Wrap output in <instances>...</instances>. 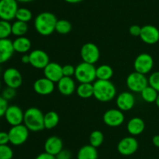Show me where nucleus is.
Instances as JSON below:
<instances>
[{"mask_svg": "<svg viewBox=\"0 0 159 159\" xmlns=\"http://www.w3.org/2000/svg\"><path fill=\"white\" fill-rule=\"evenodd\" d=\"M18 2H21V3H28V2H31L34 1V0H16Z\"/></svg>", "mask_w": 159, "mask_h": 159, "instance_id": "46", "label": "nucleus"}, {"mask_svg": "<svg viewBox=\"0 0 159 159\" xmlns=\"http://www.w3.org/2000/svg\"><path fill=\"white\" fill-rule=\"evenodd\" d=\"M18 9L16 0H0V20L9 22L16 19Z\"/></svg>", "mask_w": 159, "mask_h": 159, "instance_id": "9", "label": "nucleus"}, {"mask_svg": "<svg viewBox=\"0 0 159 159\" xmlns=\"http://www.w3.org/2000/svg\"><path fill=\"white\" fill-rule=\"evenodd\" d=\"M71 23L66 20H57L55 26V31L60 34H67L71 32Z\"/></svg>", "mask_w": 159, "mask_h": 159, "instance_id": "31", "label": "nucleus"}, {"mask_svg": "<svg viewBox=\"0 0 159 159\" xmlns=\"http://www.w3.org/2000/svg\"><path fill=\"white\" fill-rule=\"evenodd\" d=\"M78 96L81 98L87 99L93 96V84L91 83H81L77 86L75 90Z\"/></svg>", "mask_w": 159, "mask_h": 159, "instance_id": "26", "label": "nucleus"}, {"mask_svg": "<svg viewBox=\"0 0 159 159\" xmlns=\"http://www.w3.org/2000/svg\"><path fill=\"white\" fill-rule=\"evenodd\" d=\"M103 123L110 127L121 126L125 120L124 112L119 108H110L106 111L102 116Z\"/></svg>", "mask_w": 159, "mask_h": 159, "instance_id": "10", "label": "nucleus"}, {"mask_svg": "<svg viewBox=\"0 0 159 159\" xmlns=\"http://www.w3.org/2000/svg\"><path fill=\"white\" fill-rule=\"evenodd\" d=\"M5 119L11 126L23 124L24 112L18 105H9L5 112Z\"/></svg>", "mask_w": 159, "mask_h": 159, "instance_id": "13", "label": "nucleus"}, {"mask_svg": "<svg viewBox=\"0 0 159 159\" xmlns=\"http://www.w3.org/2000/svg\"><path fill=\"white\" fill-rule=\"evenodd\" d=\"M75 67L72 65L67 64L62 66V73H63L64 76L71 77L75 75Z\"/></svg>", "mask_w": 159, "mask_h": 159, "instance_id": "37", "label": "nucleus"}, {"mask_svg": "<svg viewBox=\"0 0 159 159\" xmlns=\"http://www.w3.org/2000/svg\"><path fill=\"white\" fill-rule=\"evenodd\" d=\"M66 2L70 3V4H76V3H79L82 2L83 0H65Z\"/></svg>", "mask_w": 159, "mask_h": 159, "instance_id": "45", "label": "nucleus"}, {"mask_svg": "<svg viewBox=\"0 0 159 159\" xmlns=\"http://www.w3.org/2000/svg\"><path fill=\"white\" fill-rule=\"evenodd\" d=\"M2 79L6 87L17 89L23 84V76L17 69L10 67L3 72Z\"/></svg>", "mask_w": 159, "mask_h": 159, "instance_id": "11", "label": "nucleus"}, {"mask_svg": "<svg viewBox=\"0 0 159 159\" xmlns=\"http://www.w3.org/2000/svg\"><path fill=\"white\" fill-rule=\"evenodd\" d=\"M140 37L147 45H155L159 41V30L153 25H144L141 27Z\"/></svg>", "mask_w": 159, "mask_h": 159, "instance_id": "15", "label": "nucleus"}, {"mask_svg": "<svg viewBox=\"0 0 159 159\" xmlns=\"http://www.w3.org/2000/svg\"><path fill=\"white\" fill-rule=\"evenodd\" d=\"M12 41L9 38L0 39V64L8 62L13 55Z\"/></svg>", "mask_w": 159, "mask_h": 159, "instance_id": "21", "label": "nucleus"}, {"mask_svg": "<svg viewBox=\"0 0 159 159\" xmlns=\"http://www.w3.org/2000/svg\"><path fill=\"white\" fill-rule=\"evenodd\" d=\"M12 34V23L6 20H0V39L9 38Z\"/></svg>", "mask_w": 159, "mask_h": 159, "instance_id": "33", "label": "nucleus"}, {"mask_svg": "<svg viewBox=\"0 0 159 159\" xmlns=\"http://www.w3.org/2000/svg\"><path fill=\"white\" fill-rule=\"evenodd\" d=\"M153 66V57L148 53H141L138 55L134 62V68L135 71L144 75L150 73Z\"/></svg>", "mask_w": 159, "mask_h": 159, "instance_id": "7", "label": "nucleus"}, {"mask_svg": "<svg viewBox=\"0 0 159 159\" xmlns=\"http://www.w3.org/2000/svg\"><path fill=\"white\" fill-rule=\"evenodd\" d=\"M116 87L110 80H96L93 83V97L101 102H108L115 98Z\"/></svg>", "mask_w": 159, "mask_h": 159, "instance_id": "2", "label": "nucleus"}, {"mask_svg": "<svg viewBox=\"0 0 159 159\" xmlns=\"http://www.w3.org/2000/svg\"><path fill=\"white\" fill-rule=\"evenodd\" d=\"M148 85L153 87L159 93V71L152 73L148 78Z\"/></svg>", "mask_w": 159, "mask_h": 159, "instance_id": "35", "label": "nucleus"}, {"mask_svg": "<svg viewBox=\"0 0 159 159\" xmlns=\"http://www.w3.org/2000/svg\"><path fill=\"white\" fill-rule=\"evenodd\" d=\"M135 102L136 100L134 95L130 91H124L119 94L116 99L117 108L122 112H127L133 108L135 105Z\"/></svg>", "mask_w": 159, "mask_h": 159, "instance_id": "16", "label": "nucleus"}, {"mask_svg": "<svg viewBox=\"0 0 159 159\" xmlns=\"http://www.w3.org/2000/svg\"><path fill=\"white\" fill-rule=\"evenodd\" d=\"M0 90H1V82H0Z\"/></svg>", "mask_w": 159, "mask_h": 159, "instance_id": "48", "label": "nucleus"}, {"mask_svg": "<svg viewBox=\"0 0 159 159\" xmlns=\"http://www.w3.org/2000/svg\"><path fill=\"white\" fill-rule=\"evenodd\" d=\"M29 132L30 130L23 123L12 126L8 132L9 143L13 146H20V145L23 144L24 143H26L29 137Z\"/></svg>", "mask_w": 159, "mask_h": 159, "instance_id": "6", "label": "nucleus"}, {"mask_svg": "<svg viewBox=\"0 0 159 159\" xmlns=\"http://www.w3.org/2000/svg\"><path fill=\"white\" fill-rule=\"evenodd\" d=\"M32 12L29 9H26V8H19L16 12V20L28 23V22L32 20Z\"/></svg>", "mask_w": 159, "mask_h": 159, "instance_id": "32", "label": "nucleus"}, {"mask_svg": "<svg viewBox=\"0 0 159 159\" xmlns=\"http://www.w3.org/2000/svg\"><path fill=\"white\" fill-rule=\"evenodd\" d=\"M55 83L52 82L49 79L46 77H41L37 79L34 83V90L37 94L43 95H49L54 92L55 88Z\"/></svg>", "mask_w": 159, "mask_h": 159, "instance_id": "17", "label": "nucleus"}, {"mask_svg": "<svg viewBox=\"0 0 159 159\" xmlns=\"http://www.w3.org/2000/svg\"><path fill=\"white\" fill-rule=\"evenodd\" d=\"M59 121H60V118H59L58 114L54 111H49L44 114V117H43L44 129H54L58 125Z\"/></svg>", "mask_w": 159, "mask_h": 159, "instance_id": "25", "label": "nucleus"}, {"mask_svg": "<svg viewBox=\"0 0 159 159\" xmlns=\"http://www.w3.org/2000/svg\"><path fill=\"white\" fill-rule=\"evenodd\" d=\"M35 159H56L55 156L52 155V154H50L47 152H43L39 154L36 157Z\"/></svg>", "mask_w": 159, "mask_h": 159, "instance_id": "42", "label": "nucleus"}, {"mask_svg": "<svg viewBox=\"0 0 159 159\" xmlns=\"http://www.w3.org/2000/svg\"><path fill=\"white\" fill-rule=\"evenodd\" d=\"M113 76V70L109 65H100L96 68V79L110 80Z\"/></svg>", "mask_w": 159, "mask_h": 159, "instance_id": "27", "label": "nucleus"}, {"mask_svg": "<svg viewBox=\"0 0 159 159\" xmlns=\"http://www.w3.org/2000/svg\"><path fill=\"white\" fill-rule=\"evenodd\" d=\"M138 147V141L134 137H126L119 141L117 151L122 155L130 156L137 152Z\"/></svg>", "mask_w": 159, "mask_h": 159, "instance_id": "12", "label": "nucleus"}, {"mask_svg": "<svg viewBox=\"0 0 159 159\" xmlns=\"http://www.w3.org/2000/svg\"><path fill=\"white\" fill-rule=\"evenodd\" d=\"M155 104H156V105L159 108V93L158 94V97H157L156 98V101H155Z\"/></svg>", "mask_w": 159, "mask_h": 159, "instance_id": "47", "label": "nucleus"}, {"mask_svg": "<svg viewBox=\"0 0 159 159\" xmlns=\"http://www.w3.org/2000/svg\"><path fill=\"white\" fill-rule=\"evenodd\" d=\"M16 89L12 88V87H6L4 90L2 92V97L6 100V101H10V100L13 99L15 96L16 95Z\"/></svg>", "mask_w": 159, "mask_h": 159, "instance_id": "36", "label": "nucleus"}, {"mask_svg": "<svg viewBox=\"0 0 159 159\" xmlns=\"http://www.w3.org/2000/svg\"><path fill=\"white\" fill-rule=\"evenodd\" d=\"M9 143V137L8 132L0 131V145L8 144Z\"/></svg>", "mask_w": 159, "mask_h": 159, "instance_id": "41", "label": "nucleus"}, {"mask_svg": "<svg viewBox=\"0 0 159 159\" xmlns=\"http://www.w3.org/2000/svg\"><path fill=\"white\" fill-rule=\"evenodd\" d=\"M43 117L44 114L40 109L30 107L24 112L23 124L31 132H40L44 129Z\"/></svg>", "mask_w": 159, "mask_h": 159, "instance_id": "3", "label": "nucleus"}, {"mask_svg": "<svg viewBox=\"0 0 159 159\" xmlns=\"http://www.w3.org/2000/svg\"><path fill=\"white\" fill-rule=\"evenodd\" d=\"M28 28L27 23L16 20L12 23V34L16 37L24 36L27 33Z\"/></svg>", "mask_w": 159, "mask_h": 159, "instance_id": "28", "label": "nucleus"}, {"mask_svg": "<svg viewBox=\"0 0 159 159\" xmlns=\"http://www.w3.org/2000/svg\"><path fill=\"white\" fill-rule=\"evenodd\" d=\"M140 94H141V98L144 101L148 103H153L155 102V101H156L158 92L155 89H154L153 87H151L150 85H148Z\"/></svg>", "mask_w": 159, "mask_h": 159, "instance_id": "29", "label": "nucleus"}, {"mask_svg": "<svg viewBox=\"0 0 159 159\" xmlns=\"http://www.w3.org/2000/svg\"><path fill=\"white\" fill-rule=\"evenodd\" d=\"M57 87L58 91L65 96H69L74 94L76 90V84L72 77L63 76L57 83Z\"/></svg>", "mask_w": 159, "mask_h": 159, "instance_id": "20", "label": "nucleus"}, {"mask_svg": "<svg viewBox=\"0 0 159 159\" xmlns=\"http://www.w3.org/2000/svg\"><path fill=\"white\" fill-rule=\"evenodd\" d=\"M75 78L79 84L94 83L96 79V68L94 64L82 62L75 66Z\"/></svg>", "mask_w": 159, "mask_h": 159, "instance_id": "4", "label": "nucleus"}, {"mask_svg": "<svg viewBox=\"0 0 159 159\" xmlns=\"http://www.w3.org/2000/svg\"><path fill=\"white\" fill-rule=\"evenodd\" d=\"M29 55L30 64L37 70H43L50 62V58L48 53L41 49L33 50Z\"/></svg>", "mask_w": 159, "mask_h": 159, "instance_id": "14", "label": "nucleus"}, {"mask_svg": "<svg viewBox=\"0 0 159 159\" xmlns=\"http://www.w3.org/2000/svg\"><path fill=\"white\" fill-rule=\"evenodd\" d=\"M80 55L83 62L95 64L99 61L100 51L97 45L92 42H88L82 45L80 50Z\"/></svg>", "mask_w": 159, "mask_h": 159, "instance_id": "8", "label": "nucleus"}, {"mask_svg": "<svg viewBox=\"0 0 159 159\" xmlns=\"http://www.w3.org/2000/svg\"><path fill=\"white\" fill-rule=\"evenodd\" d=\"M126 84L130 91L141 93L147 86H148V79L144 74L134 71L128 75L126 80Z\"/></svg>", "mask_w": 159, "mask_h": 159, "instance_id": "5", "label": "nucleus"}, {"mask_svg": "<svg viewBox=\"0 0 159 159\" xmlns=\"http://www.w3.org/2000/svg\"><path fill=\"white\" fill-rule=\"evenodd\" d=\"M145 129L144 121L140 117H133L127 124V130L131 136H138Z\"/></svg>", "mask_w": 159, "mask_h": 159, "instance_id": "22", "label": "nucleus"}, {"mask_svg": "<svg viewBox=\"0 0 159 159\" xmlns=\"http://www.w3.org/2000/svg\"><path fill=\"white\" fill-rule=\"evenodd\" d=\"M141 32V27L138 25H132L129 28V33L134 37H140Z\"/></svg>", "mask_w": 159, "mask_h": 159, "instance_id": "39", "label": "nucleus"}, {"mask_svg": "<svg viewBox=\"0 0 159 159\" xmlns=\"http://www.w3.org/2000/svg\"><path fill=\"white\" fill-rule=\"evenodd\" d=\"M13 151L8 144L0 145V159H12Z\"/></svg>", "mask_w": 159, "mask_h": 159, "instance_id": "34", "label": "nucleus"}, {"mask_svg": "<svg viewBox=\"0 0 159 159\" xmlns=\"http://www.w3.org/2000/svg\"><path fill=\"white\" fill-rule=\"evenodd\" d=\"M14 51L21 54H26V52L30 50L32 44L30 40L25 36L22 37H17L15 40L12 41Z\"/></svg>", "mask_w": 159, "mask_h": 159, "instance_id": "23", "label": "nucleus"}, {"mask_svg": "<svg viewBox=\"0 0 159 159\" xmlns=\"http://www.w3.org/2000/svg\"><path fill=\"white\" fill-rule=\"evenodd\" d=\"M63 150V141L57 136H51L48 137L44 143L45 152L56 156Z\"/></svg>", "mask_w": 159, "mask_h": 159, "instance_id": "19", "label": "nucleus"}, {"mask_svg": "<svg viewBox=\"0 0 159 159\" xmlns=\"http://www.w3.org/2000/svg\"><path fill=\"white\" fill-rule=\"evenodd\" d=\"M0 72H1V67H0Z\"/></svg>", "mask_w": 159, "mask_h": 159, "instance_id": "49", "label": "nucleus"}, {"mask_svg": "<svg viewBox=\"0 0 159 159\" xmlns=\"http://www.w3.org/2000/svg\"><path fill=\"white\" fill-rule=\"evenodd\" d=\"M56 159H71V153L68 150L63 149L55 156Z\"/></svg>", "mask_w": 159, "mask_h": 159, "instance_id": "40", "label": "nucleus"}, {"mask_svg": "<svg viewBox=\"0 0 159 159\" xmlns=\"http://www.w3.org/2000/svg\"><path fill=\"white\" fill-rule=\"evenodd\" d=\"M44 77L48 78L54 83H57L62 77V66L57 62H50L43 70Z\"/></svg>", "mask_w": 159, "mask_h": 159, "instance_id": "18", "label": "nucleus"}, {"mask_svg": "<svg viewBox=\"0 0 159 159\" xmlns=\"http://www.w3.org/2000/svg\"><path fill=\"white\" fill-rule=\"evenodd\" d=\"M8 101H6L5 98L0 95V118L4 116L5 112H6V109L8 108Z\"/></svg>", "mask_w": 159, "mask_h": 159, "instance_id": "38", "label": "nucleus"}, {"mask_svg": "<svg viewBox=\"0 0 159 159\" xmlns=\"http://www.w3.org/2000/svg\"><path fill=\"white\" fill-rule=\"evenodd\" d=\"M97 148L90 144L84 145L77 153V159H98Z\"/></svg>", "mask_w": 159, "mask_h": 159, "instance_id": "24", "label": "nucleus"}, {"mask_svg": "<svg viewBox=\"0 0 159 159\" xmlns=\"http://www.w3.org/2000/svg\"><path fill=\"white\" fill-rule=\"evenodd\" d=\"M21 62L24 64H30L29 54H23L21 57Z\"/></svg>", "mask_w": 159, "mask_h": 159, "instance_id": "43", "label": "nucleus"}, {"mask_svg": "<svg viewBox=\"0 0 159 159\" xmlns=\"http://www.w3.org/2000/svg\"><path fill=\"white\" fill-rule=\"evenodd\" d=\"M57 21V17L52 12H40L34 19V28L40 35L49 36L55 31Z\"/></svg>", "mask_w": 159, "mask_h": 159, "instance_id": "1", "label": "nucleus"}, {"mask_svg": "<svg viewBox=\"0 0 159 159\" xmlns=\"http://www.w3.org/2000/svg\"><path fill=\"white\" fill-rule=\"evenodd\" d=\"M104 141V135L101 131L94 130L90 133L89 144L98 148L102 144Z\"/></svg>", "mask_w": 159, "mask_h": 159, "instance_id": "30", "label": "nucleus"}, {"mask_svg": "<svg viewBox=\"0 0 159 159\" xmlns=\"http://www.w3.org/2000/svg\"><path fill=\"white\" fill-rule=\"evenodd\" d=\"M152 143L156 147L159 148V135L154 136L153 138H152Z\"/></svg>", "mask_w": 159, "mask_h": 159, "instance_id": "44", "label": "nucleus"}]
</instances>
